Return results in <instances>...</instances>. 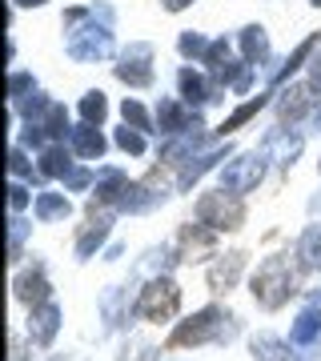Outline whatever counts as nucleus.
I'll return each instance as SVG.
<instances>
[{
  "label": "nucleus",
  "instance_id": "obj_1",
  "mask_svg": "<svg viewBox=\"0 0 321 361\" xmlns=\"http://www.w3.org/2000/svg\"><path fill=\"white\" fill-rule=\"evenodd\" d=\"M237 334V317H233L225 305H205V310H197L193 317L173 325V334H169V345L173 349H197V345H225L233 341Z\"/></svg>",
  "mask_w": 321,
  "mask_h": 361
},
{
  "label": "nucleus",
  "instance_id": "obj_2",
  "mask_svg": "<svg viewBox=\"0 0 321 361\" xmlns=\"http://www.w3.org/2000/svg\"><path fill=\"white\" fill-rule=\"evenodd\" d=\"M297 269H301V265H293L289 253H273V257H265L253 269V277H249V293H253V301L261 305V310H281L285 301L297 293Z\"/></svg>",
  "mask_w": 321,
  "mask_h": 361
},
{
  "label": "nucleus",
  "instance_id": "obj_3",
  "mask_svg": "<svg viewBox=\"0 0 321 361\" xmlns=\"http://www.w3.org/2000/svg\"><path fill=\"white\" fill-rule=\"evenodd\" d=\"M181 313V285L165 273H157L145 281V289H137V301H133V317L149 325H169Z\"/></svg>",
  "mask_w": 321,
  "mask_h": 361
},
{
  "label": "nucleus",
  "instance_id": "obj_4",
  "mask_svg": "<svg viewBox=\"0 0 321 361\" xmlns=\"http://www.w3.org/2000/svg\"><path fill=\"white\" fill-rule=\"evenodd\" d=\"M265 161H269V153H265V149H261V153H241V157H233L229 165L217 173V185L225 189V193H233V197L253 193L257 185L265 180Z\"/></svg>",
  "mask_w": 321,
  "mask_h": 361
},
{
  "label": "nucleus",
  "instance_id": "obj_5",
  "mask_svg": "<svg viewBox=\"0 0 321 361\" xmlns=\"http://www.w3.org/2000/svg\"><path fill=\"white\" fill-rule=\"evenodd\" d=\"M197 221H201V225H209L213 233L241 229V221H245L241 197L225 193V189H217V193H205L201 201H197Z\"/></svg>",
  "mask_w": 321,
  "mask_h": 361
},
{
  "label": "nucleus",
  "instance_id": "obj_6",
  "mask_svg": "<svg viewBox=\"0 0 321 361\" xmlns=\"http://www.w3.org/2000/svg\"><path fill=\"white\" fill-rule=\"evenodd\" d=\"M68 56L73 61H80V65H92V61H104V56H113V32H109V25H97V20H89V25H80L68 32Z\"/></svg>",
  "mask_w": 321,
  "mask_h": 361
},
{
  "label": "nucleus",
  "instance_id": "obj_7",
  "mask_svg": "<svg viewBox=\"0 0 321 361\" xmlns=\"http://www.w3.org/2000/svg\"><path fill=\"white\" fill-rule=\"evenodd\" d=\"M113 73L125 80L128 89H149V85H153V44H145V40L128 44V49L121 52V65H116Z\"/></svg>",
  "mask_w": 321,
  "mask_h": 361
},
{
  "label": "nucleus",
  "instance_id": "obj_8",
  "mask_svg": "<svg viewBox=\"0 0 321 361\" xmlns=\"http://www.w3.org/2000/svg\"><path fill=\"white\" fill-rule=\"evenodd\" d=\"M245 265H249V257H245V249H233V253H217V261L209 265V289L213 293H233L237 289V281L245 277Z\"/></svg>",
  "mask_w": 321,
  "mask_h": 361
},
{
  "label": "nucleus",
  "instance_id": "obj_9",
  "mask_svg": "<svg viewBox=\"0 0 321 361\" xmlns=\"http://www.w3.org/2000/svg\"><path fill=\"white\" fill-rule=\"evenodd\" d=\"M13 297L20 301V305H28V310H37V305L52 301V285H49V277H44V265H32V269L16 273Z\"/></svg>",
  "mask_w": 321,
  "mask_h": 361
},
{
  "label": "nucleus",
  "instance_id": "obj_10",
  "mask_svg": "<svg viewBox=\"0 0 321 361\" xmlns=\"http://www.w3.org/2000/svg\"><path fill=\"white\" fill-rule=\"evenodd\" d=\"M289 341H293L297 349L321 345V297H309L305 310L293 317V325H289Z\"/></svg>",
  "mask_w": 321,
  "mask_h": 361
},
{
  "label": "nucleus",
  "instance_id": "obj_11",
  "mask_svg": "<svg viewBox=\"0 0 321 361\" xmlns=\"http://www.w3.org/2000/svg\"><path fill=\"white\" fill-rule=\"evenodd\" d=\"M113 221L116 213L113 209H104V213H92L89 221H85V229L77 233V261H89L97 249L109 241V233H113Z\"/></svg>",
  "mask_w": 321,
  "mask_h": 361
},
{
  "label": "nucleus",
  "instance_id": "obj_12",
  "mask_svg": "<svg viewBox=\"0 0 321 361\" xmlns=\"http://www.w3.org/2000/svg\"><path fill=\"white\" fill-rule=\"evenodd\" d=\"M313 104H317V97H313V85H289V89H281L277 116H281V125H293V129H297Z\"/></svg>",
  "mask_w": 321,
  "mask_h": 361
},
{
  "label": "nucleus",
  "instance_id": "obj_13",
  "mask_svg": "<svg viewBox=\"0 0 321 361\" xmlns=\"http://www.w3.org/2000/svg\"><path fill=\"white\" fill-rule=\"evenodd\" d=\"M201 129H205V125H197V129H185V133H177V137H169V141L161 145V161H165V165H185L189 157H197L209 145V137Z\"/></svg>",
  "mask_w": 321,
  "mask_h": 361
},
{
  "label": "nucleus",
  "instance_id": "obj_14",
  "mask_svg": "<svg viewBox=\"0 0 321 361\" xmlns=\"http://www.w3.org/2000/svg\"><path fill=\"white\" fill-rule=\"evenodd\" d=\"M157 125H161V137H177V133H185V129H197L201 121L189 113V104L185 101L161 97V101H157Z\"/></svg>",
  "mask_w": 321,
  "mask_h": 361
},
{
  "label": "nucleus",
  "instance_id": "obj_15",
  "mask_svg": "<svg viewBox=\"0 0 321 361\" xmlns=\"http://www.w3.org/2000/svg\"><path fill=\"white\" fill-rule=\"evenodd\" d=\"M61 305L56 301H44V305H37V310H28V341L32 345H52V337H56V329H61Z\"/></svg>",
  "mask_w": 321,
  "mask_h": 361
},
{
  "label": "nucleus",
  "instance_id": "obj_16",
  "mask_svg": "<svg viewBox=\"0 0 321 361\" xmlns=\"http://www.w3.org/2000/svg\"><path fill=\"white\" fill-rule=\"evenodd\" d=\"M225 157H229V145H217V149H201L197 157H189V161L181 165L177 189H181V193H189L193 185H197V180L205 177L209 169H217V161H225Z\"/></svg>",
  "mask_w": 321,
  "mask_h": 361
},
{
  "label": "nucleus",
  "instance_id": "obj_17",
  "mask_svg": "<svg viewBox=\"0 0 321 361\" xmlns=\"http://www.w3.org/2000/svg\"><path fill=\"white\" fill-rule=\"evenodd\" d=\"M301 145H305V133L301 129H285V125H277V129L265 137V153H269L281 169H289L297 161V153H301Z\"/></svg>",
  "mask_w": 321,
  "mask_h": 361
},
{
  "label": "nucleus",
  "instance_id": "obj_18",
  "mask_svg": "<svg viewBox=\"0 0 321 361\" xmlns=\"http://www.w3.org/2000/svg\"><path fill=\"white\" fill-rule=\"evenodd\" d=\"M249 349H253V361H305L289 337H277V334H253Z\"/></svg>",
  "mask_w": 321,
  "mask_h": 361
},
{
  "label": "nucleus",
  "instance_id": "obj_19",
  "mask_svg": "<svg viewBox=\"0 0 321 361\" xmlns=\"http://www.w3.org/2000/svg\"><path fill=\"white\" fill-rule=\"evenodd\" d=\"M73 149H64V141H52L40 149V161H37V173L40 177H52V180H64L73 169H77V161H73Z\"/></svg>",
  "mask_w": 321,
  "mask_h": 361
},
{
  "label": "nucleus",
  "instance_id": "obj_20",
  "mask_svg": "<svg viewBox=\"0 0 321 361\" xmlns=\"http://www.w3.org/2000/svg\"><path fill=\"white\" fill-rule=\"evenodd\" d=\"M177 89H181V101L185 104H209L217 97V85H209L205 73H197L193 65H185L177 73Z\"/></svg>",
  "mask_w": 321,
  "mask_h": 361
},
{
  "label": "nucleus",
  "instance_id": "obj_21",
  "mask_svg": "<svg viewBox=\"0 0 321 361\" xmlns=\"http://www.w3.org/2000/svg\"><path fill=\"white\" fill-rule=\"evenodd\" d=\"M68 149H73L80 161H101L109 141L101 137V125H77V129L68 133Z\"/></svg>",
  "mask_w": 321,
  "mask_h": 361
},
{
  "label": "nucleus",
  "instance_id": "obj_22",
  "mask_svg": "<svg viewBox=\"0 0 321 361\" xmlns=\"http://www.w3.org/2000/svg\"><path fill=\"white\" fill-rule=\"evenodd\" d=\"M293 257L301 265V273H321V221H313L293 245Z\"/></svg>",
  "mask_w": 321,
  "mask_h": 361
},
{
  "label": "nucleus",
  "instance_id": "obj_23",
  "mask_svg": "<svg viewBox=\"0 0 321 361\" xmlns=\"http://www.w3.org/2000/svg\"><path fill=\"white\" fill-rule=\"evenodd\" d=\"M161 201H165V189L157 193L153 185H133V180H128L125 197L116 201V213H149V209H157Z\"/></svg>",
  "mask_w": 321,
  "mask_h": 361
},
{
  "label": "nucleus",
  "instance_id": "obj_24",
  "mask_svg": "<svg viewBox=\"0 0 321 361\" xmlns=\"http://www.w3.org/2000/svg\"><path fill=\"white\" fill-rule=\"evenodd\" d=\"M128 189V177H125V169H97V185H92V201H101V205H109V201H121Z\"/></svg>",
  "mask_w": 321,
  "mask_h": 361
},
{
  "label": "nucleus",
  "instance_id": "obj_25",
  "mask_svg": "<svg viewBox=\"0 0 321 361\" xmlns=\"http://www.w3.org/2000/svg\"><path fill=\"white\" fill-rule=\"evenodd\" d=\"M101 313H104V329H116V325H125L128 317H133V305H128V289H125V285L104 289Z\"/></svg>",
  "mask_w": 321,
  "mask_h": 361
},
{
  "label": "nucleus",
  "instance_id": "obj_26",
  "mask_svg": "<svg viewBox=\"0 0 321 361\" xmlns=\"http://www.w3.org/2000/svg\"><path fill=\"white\" fill-rule=\"evenodd\" d=\"M237 44H241V61H249L253 68L269 61V37H265L261 25H245L241 37H237Z\"/></svg>",
  "mask_w": 321,
  "mask_h": 361
},
{
  "label": "nucleus",
  "instance_id": "obj_27",
  "mask_svg": "<svg viewBox=\"0 0 321 361\" xmlns=\"http://www.w3.org/2000/svg\"><path fill=\"white\" fill-rule=\"evenodd\" d=\"M73 213V201L64 193H40L37 201H32V217L40 221V225H52V221H64Z\"/></svg>",
  "mask_w": 321,
  "mask_h": 361
},
{
  "label": "nucleus",
  "instance_id": "obj_28",
  "mask_svg": "<svg viewBox=\"0 0 321 361\" xmlns=\"http://www.w3.org/2000/svg\"><path fill=\"white\" fill-rule=\"evenodd\" d=\"M317 40H321V32H313L309 40H301V44L293 49V56L285 61V68H277V77H273V85H285V80L293 77V73H297L301 65H305V61H313V49H317Z\"/></svg>",
  "mask_w": 321,
  "mask_h": 361
},
{
  "label": "nucleus",
  "instance_id": "obj_29",
  "mask_svg": "<svg viewBox=\"0 0 321 361\" xmlns=\"http://www.w3.org/2000/svg\"><path fill=\"white\" fill-rule=\"evenodd\" d=\"M80 116H85V125H104V116H109V101H104L101 89H92L80 97Z\"/></svg>",
  "mask_w": 321,
  "mask_h": 361
},
{
  "label": "nucleus",
  "instance_id": "obj_30",
  "mask_svg": "<svg viewBox=\"0 0 321 361\" xmlns=\"http://www.w3.org/2000/svg\"><path fill=\"white\" fill-rule=\"evenodd\" d=\"M265 104H269V97H253V101H245V104H241V109H237L233 116H225V125H221V133H237V129L245 125V121H249V116H257L261 109H265Z\"/></svg>",
  "mask_w": 321,
  "mask_h": 361
},
{
  "label": "nucleus",
  "instance_id": "obj_31",
  "mask_svg": "<svg viewBox=\"0 0 321 361\" xmlns=\"http://www.w3.org/2000/svg\"><path fill=\"white\" fill-rule=\"evenodd\" d=\"M121 113H125V125H133V129H141V133H157L153 129V116H149V109H145L141 101H133V97H128V101L121 104Z\"/></svg>",
  "mask_w": 321,
  "mask_h": 361
},
{
  "label": "nucleus",
  "instance_id": "obj_32",
  "mask_svg": "<svg viewBox=\"0 0 321 361\" xmlns=\"http://www.w3.org/2000/svg\"><path fill=\"white\" fill-rule=\"evenodd\" d=\"M209 44H213V40H209V37H201V32H181V40H177L181 56H193V61H205Z\"/></svg>",
  "mask_w": 321,
  "mask_h": 361
},
{
  "label": "nucleus",
  "instance_id": "obj_33",
  "mask_svg": "<svg viewBox=\"0 0 321 361\" xmlns=\"http://www.w3.org/2000/svg\"><path fill=\"white\" fill-rule=\"evenodd\" d=\"M116 149H125V153H133V157H141L145 153V133L141 129H116Z\"/></svg>",
  "mask_w": 321,
  "mask_h": 361
},
{
  "label": "nucleus",
  "instance_id": "obj_34",
  "mask_svg": "<svg viewBox=\"0 0 321 361\" xmlns=\"http://www.w3.org/2000/svg\"><path fill=\"white\" fill-rule=\"evenodd\" d=\"M8 233H13V265L20 261V249H25V233H28V221L20 217V213H13V221H8Z\"/></svg>",
  "mask_w": 321,
  "mask_h": 361
},
{
  "label": "nucleus",
  "instance_id": "obj_35",
  "mask_svg": "<svg viewBox=\"0 0 321 361\" xmlns=\"http://www.w3.org/2000/svg\"><path fill=\"white\" fill-rule=\"evenodd\" d=\"M32 92H37V80L28 77V73H13V89H8L13 104H20L25 97H32Z\"/></svg>",
  "mask_w": 321,
  "mask_h": 361
},
{
  "label": "nucleus",
  "instance_id": "obj_36",
  "mask_svg": "<svg viewBox=\"0 0 321 361\" xmlns=\"http://www.w3.org/2000/svg\"><path fill=\"white\" fill-rule=\"evenodd\" d=\"M8 169H13V177H16V180H20V177L32 180V165L25 161V149H20V145H16L13 153H8Z\"/></svg>",
  "mask_w": 321,
  "mask_h": 361
},
{
  "label": "nucleus",
  "instance_id": "obj_37",
  "mask_svg": "<svg viewBox=\"0 0 321 361\" xmlns=\"http://www.w3.org/2000/svg\"><path fill=\"white\" fill-rule=\"evenodd\" d=\"M297 129L305 133V137H309V133H321V101L313 104V109H309V113H305V121H301Z\"/></svg>",
  "mask_w": 321,
  "mask_h": 361
},
{
  "label": "nucleus",
  "instance_id": "obj_38",
  "mask_svg": "<svg viewBox=\"0 0 321 361\" xmlns=\"http://www.w3.org/2000/svg\"><path fill=\"white\" fill-rule=\"evenodd\" d=\"M8 193H13V197H8V205H13V213H20V209L28 205V189L20 185V180H13V189H8Z\"/></svg>",
  "mask_w": 321,
  "mask_h": 361
},
{
  "label": "nucleus",
  "instance_id": "obj_39",
  "mask_svg": "<svg viewBox=\"0 0 321 361\" xmlns=\"http://www.w3.org/2000/svg\"><path fill=\"white\" fill-rule=\"evenodd\" d=\"M309 85H313V92H321V52L309 61Z\"/></svg>",
  "mask_w": 321,
  "mask_h": 361
},
{
  "label": "nucleus",
  "instance_id": "obj_40",
  "mask_svg": "<svg viewBox=\"0 0 321 361\" xmlns=\"http://www.w3.org/2000/svg\"><path fill=\"white\" fill-rule=\"evenodd\" d=\"M161 4H165L169 13H181V8H189L193 0H161Z\"/></svg>",
  "mask_w": 321,
  "mask_h": 361
},
{
  "label": "nucleus",
  "instance_id": "obj_41",
  "mask_svg": "<svg viewBox=\"0 0 321 361\" xmlns=\"http://www.w3.org/2000/svg\"><path fill=\"white\" fill-rule=\"evenodd\" d=\"M13 4H20V8H40L44 0H13Z\"/></svg>",
  "mask_w": 321,
  "mask_h": 361
},
{
  "label": "nucleus",
  "instance_id": "obj_42",
  "mask_svg": "<svg viewBox=\"0 0 321 361\" xmlns=\"http://www.w3.org/2000/svg\"><path fill=\"white\" fill-rule=\"evenodd\" d=\"M309 4H313V8H321V0H309Z\"/></svg>",
  "mask_w": 321,
  "mask_h": 361
},
{
  "label": "nucleus",
  "instance_id": "obj_43",
  "mask_svg": "<svg viewBox=\"0 0 321 361\" xmlns=\"http://www.w3.org/2000/svg\"><path fill=\"white\" fill-rule=\"evenodd\" d=\"M313 297H321V293H313Z\"/></svg>",
  "mask_w": 321,
  "mask_h": 361
}]
</instances>
